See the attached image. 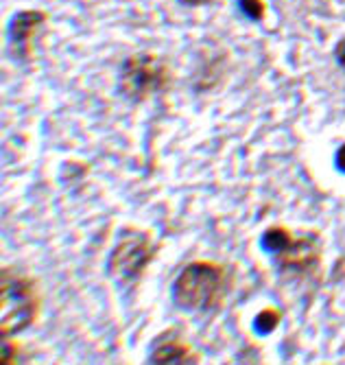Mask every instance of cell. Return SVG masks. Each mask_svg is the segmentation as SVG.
Instances as JSON below:
<instances>
[{
  "label": "cell",
  "mask_w": 345,
  "mask_h": 365,
  "mask_svg": "<svg viewBox=\"0 0 345 365\" xmlns=\"http://www.w3.org/2000/svg\"><path fill=\"white\" fill-rule=\"evenodd\" d=\"M230 287L225 264L192 260L172 282V302L184 311H212L223 304Z\"/></svg>",
  "instance_id": "6da1fadb"
},
{
  "label": "cell",
  "mask_w": 345,
  "mask_h": 365,
  "mask_svg": "<svg viewBox=\"0 0 345 365\" xmlns=\"http://www.w3.org/2000/svg\"><path fill=\"white\" fill-rule=\"evenodd\" d=\"M42 291L36 278L14 267L3 269V337H14L40 317Z\"/></svg>",
  "instance_id": "7a4b0ae2"
},
{
  "label": "cell",
  "mask_w": 345,
  "mask_h": 365,
  "mask_svg": "<svg viewBox=\"0 0 345 365\" xmlns=\"http://www.w3.org/2000/svg\"><path fill=\"white\" fill-rule=\"evenodd\" d=\"M170 81V71L162 57L153 53H138L125 59L118 75V92L133 103L164 92Z\"/></svg>",
  "instance_id": "3957f363"
},
{
  "label": "cell",
  "mask_w": 345,
  "mask_h": 365,
  "mask_svg": "<svg viewBox=\"0 0 345 365\" xmlns=\"http://www.w3.org/2000/svg\"><path fill=\"white\" fill-rule=\"evenodd\" d=\"M158 245L153 243V237L149 232L131 230L129 235H123L120 241L116 243L108 269L110 276L120 282V284H133L135 280H140L155 258Z\"/></svg>",
  "instance_id": "277c9868"
},
{
  "label": "cell",
  "mask_w": 345,
  "mask_h": 365,
  "mask_svg": "<svg viewBox=\"0 0 345 365\" xmlns=\"http://www.w3.org/2000/svg\"><path fill=\"white\" fill-rule=\"evenodd\" d=\"M260 245L273 256V262L282 272H310L319 262V247L315 239H295L293 232L282 225L269 227L262 235Z\"/></svg>",
  "instance_id": "5b68a950"
},
{
  "label": "cell",
  "mask_w": 345,
  "mask_h": 365,
  "mask_svg": "<svg viewBox=\"0 0 345 365\" xmlns=\"http://www.w3.org/2000/svg\"><path fill=\"white\" fill-rule=\"evenodd\" d=\"M151 363H199L201 356L192 350V346L177 333V330H166L162 337L155 339L151 352Z\"/></svg>",
  "instance_id": "8992f818"
},
{
  "label": "cell",
  "mask_w": 345,
  "mask_h": 365,
  "mask_svg": "<svg viewBox=\"0 0 345 365\" xmlns=\"http://www.w3.org/2000/svg\"><path fill=\"white\" fill-rule=\"evenodd\" d=\"M44 22H46V14L42 11H20L14 16L9 24V42L14 55H20V59H24L31 53L33 36H36Z\"/></svg>",
  "instance_id": "52a82bcc"
},
{
  "label": "cell",
  "mask_w": 345,
  "mask_h": 365,
  "mask_svg": "<svg viewBox=\"0 0 345 365\" xmlns=\"http://www.w3.org/2000/svg\"><path fill=\"white\" fill-rule=\"evenodd\" d=\"M280 311H275V309H264L258 313L256 322H254V328H256V333L260 335H269L271 330H275V326L280 324Z\"/></svg>",
  "instance_id": "ba28073f"
},
{
  "label": "cell",
  "mask_w": 345,
  "mask_h": 365,
  "mask_svg": "<svg viewBox=\"0 0 345 365\" xmlns=\"http://www.w3.org/2000/svg\"><path fill=\"white\" fill-rule=\"evenodd\" d=\"M238 7L243 9V14L249 16L252 20H262L267 14V7L262 0H238Z\"/></svg>",
  "instance_id": "9c48e42d"
},
{
  "label": "cell",
  "mask_w": 345,
  "mask_h": 365,
  "mask_svg": "<svg viewBox=\"0 0 345 365\" xmlns=\"http://www.w3.org/2000/svg\"><path fill=\"white\" fill-rule=\"evenodd\" d=\"M18 344L11 341L9 337H3V363H14L18 356Z\"/></svg>",
  "instance_id": "30bf717a"
},
{
  "label": "cell",
  "mask_w": 345,
  "mask_h": 365,
  "mask_svg": "<svg viewBox=\"0 0 345 365\" xmlns=\"http://www.w3.org/2000/svg\"><path fill=\"white\" fill-rule=\"evenodd\" d=\"M334 57H336V61H339V66L345 71V38L336 44V48H334Z\"/></svg>",
  "instance_id": "8fae6325"
},
{
  "label": "cell",
  "mask_w": 345,
  "mask_h": 365,
  "mask_svg": "<svg viewBox=\"0 0 345 365\" xmlns=\"http://www.w3.org/2000/svg\"><path fill=\"white\" fill-rule=\"evenodd\" d=\"M336 167L345 173V145L336 151Z\"/></svg>",
  "instance_id": "7c38bea8"
},
{
  "label": "cell",
  "mask_w": 345,
  "mask_h": 365,
  "mask_svg": "<svg viewBox=\"0 0 345 365\" xmlns=\"http://www.w3.org/2000/svg\"><path fill=\"white\" fill-rule=\"evenodd\" d=\"M180 3H184V5H188V7H199V5L210 3V0H180Z\"/></svg>",
  "instance_id": "4fadbf2b"
}]
</instances>
